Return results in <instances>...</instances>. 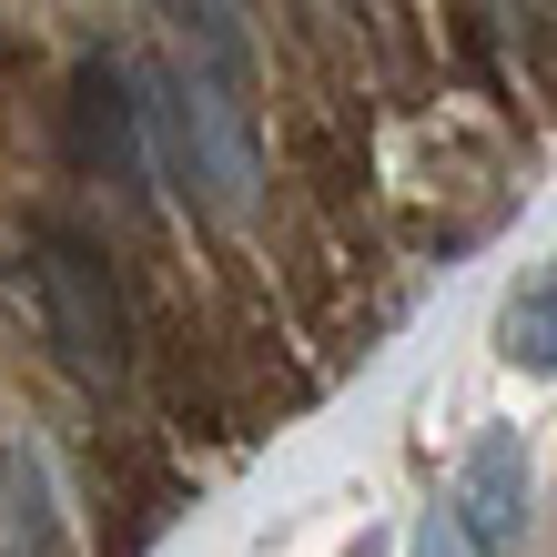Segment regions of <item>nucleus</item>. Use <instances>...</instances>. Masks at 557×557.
Returning <instances> with one entry per match:
<instances>
[{"instance_id":"f03ea898","label":"nucleus","mask_w":557,"mask_h":557,"mask_svg":"<svg viewBox=\"0 0 557 557\" xmlns=\"http://www.w3.org/2000/svg\"><path fill=\"white\" fill-rule=\"evenodd\" d=\"M446 507H456V528L476 537V557H507L517 528H528V446H517V436H476Z\"/></svg>"},{"instance_id":"f257e3e1","label":"nucleus","mask_w":557,"mask_h":557,"mask_svg":"<svg viewBox=\"0 0 557 557\" xmlns=\"http://www.w3.org/2000/svg\"><path fill=\"white\" fill-rule=\"evenodd\" d=\"M41 294H51V324H61V345H72V366L82 375H122V305H112V284H102V264H91L82 244L41 253Z\"/></svg>"},{"instance_id":"7ed1b4c3","label":"nucleus","mask_w":557,"mask_h":557,"mask_svg":"<svg viewBox=\"0 0 557 557\" xmlns=\"http://www.w3.org/2000/svg\"><path fill=\"white\" fill-rule=\"evenodd\" d=\"M162 11H173V30L193 41V72L253 82V72H244V21H234V0H162Z\"/></svg>"},{"instance_id":"39448f33","label":"nucleus","mask_w":557,"mask_h":557,"mask_svg":"<svg viewBox=\"0 0 557 557\" xmlns=\"http://www.w3.org/2000/svg\"><path fill=\"white\" fill-rule=\"evenodd\" d=\"M416 557H476V537L456 528V507H425L416 517Z\"/></svg>"},{"instance_id":"20e7f679","label":"nucleus","mask_w":557,"mask_h":557,"mask_svg":"<svg viewBox=\"0 0 557 557\" xmlns=\"http://www.w3.org/2000/svg\"><path fill=\"white\" fill-rule=\"evenodd\" d=\"M497 345H507V366L557 375V274H547V284H528V294L497 314Z\"/></svg>"}]
</instances>
